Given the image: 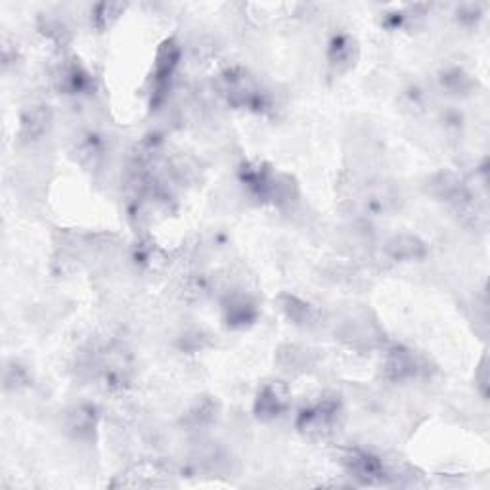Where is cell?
Masks as SVG:
<instances>
[{
	"mask_svg": "<svg viewBox=\"0 0 490 490\" xmlns=\"http://www.w3.org/2000/svg\"><path fill=\"white\" fill-rule=\"evenodd\" d=\"M222 312L224 322L228 328L244 329L251 324H255L259 316V307L255 297L247 294L245 289H228L222 297Z\"/></svg>",
	"mask_w": 490,
	"mask_h": 490,
	"instance_id": "8992f818",
	"label": "cell"
},
{
	"mask_svg": "<svg viewBox=\"0 0 490 490\" xmlns=\"http://www.w3.org/2000/svg\"><path fill=\"white\" fill-rule=\"evenodd\" d=\"M477 379H481L479 387H481V394L486 396V387H488V376H486V359H483L481 366H479V374H477Z\"/></svg>",
	"mask_w": 490,
	"mask_h": 490,
	"instance_id": "603a6c76",
	"label": "cell"
},
{
	"mask_svg": "<svg viewBox=\"0 0 490 490\" xmlns=\"http://www.w3.org/2000/svg\"><path fill=\"white\" fill-rule=\"evenodd\" d=\"M41 31L46 35V37H50V38H54V41L56 43H65V37H68L70 35V31H68V28H65V23L62 21V20H58V18H52V16H48V18H43V25H41Z\"/></svg>",
	"mask_w": 490,
	"mask_h": 490,
	"instance_id": "7402d4cb",
	"label": "cell"
},
{
	"mask_svg": "<svg viewBox=\"0 0 490 490\" xmlns=\"http://www.w3.org/2000/svg\"><path fill=\"white\" fill-rule=\"evenodd\" d=\"M278 304H280L282 312L286 314V318L291 324L301 326V328H309L318 322V311L314 304H311L309 301H304L297 295L282 294L280 297H278Z\"/></svg>",
	"mask_w": 490,
	"mask_h": 490,
	"instance_id": "2e32d148",
	"label": "cell"
},
{
	"mask_svg": "<svg viewBox=\"0 0 490 490\" xmlns=\"http://www.w3.org/2000/svg\"><path fill=\"white\" fill-rule=\"evenodd\" d=\"M54 81H56V88L62 92V95H70V96L88 95L90 88L95 87L90 71L75 58L63 60L58 65Z\"/></svg>",
	"mask_w": 490,
	"mask_h": 490,
	"instance_id": "9c48e42d",
	"label": "cell"
},
{
	"mask_svg": "<svg viewBox=\"0 0 490 490\" xmlns=\"http://www.w3.org/2000/svg\"><path fill=\"white\" fill-rule=\"evenodd\" d=\"M289 406V391L280 381H269L259 389L253 404V412L259 421H274Z\"/></svg>",
	"mask_w": 490,
	"mask_h": 490,
	"instance_id": "ba28073f",
	"label": "cell"
},
{
	"mask_svg": "<svg viewBox=\"0 0 490 490\" xmlns=\"http://www.w3.org/2000/svg\"><path fill=\"white\" fill-rule=\"evenodd\" d=\"M386 253L391 261H396V262L419 261L428 255V245L419 236L403 232L389 237L386 244Z\"/></svg>",
	"mask_w": 490,
	"mask_h": 490,
	"instance_id": "9a60e30c",
	"label": "cell"
},
{
	"mask_svg": "<svg viewBox=\"0 0 490 490\" xmlns=\"http://www.w3.org/2000/svg\"><path fill=\"white\" fill-rule=\"evenodd\" d=\"M52 127V110L45 104H33L20 117V138L23 142L41 140Z\"/></svg>",
	"mask_w": 490,
	"mask_h": 490,
	"instance_id": "8fae6325",
	"label": "cell"
},
{
	"mask_svg": "<svg viewBox=\"0 0 490 490\" xmlns=\"http://www.w3.org/2000/svg\"><path fill=\"white\" fill-rule=\"evenodd\" d=\"M441 87L446 90L450 96H468L475 87L473 79L463 71L461 68H448L441 73Z\"/></svg>",
	"mask_w": 490,
	"mask_h": 490,
	"instance_id": "e0dca14e",
	"label": "cell"
},
{
	"mask_svg": "<svg viewBox=\"0 0 490 490\" xmlns=\"http://www.w3.org/2000/svg\"><path fill=\"white\" fill-rule=\"evenodd\" d=\"M421 372V364L418 362V356L414 351H410L403 345H393L386 353V361H383V376L389 381L403 383L408 379H414Z\"/></svg>",
	"mask_w": 490,
	"mask_h": 490,
	"instance_id": "30bf717a",
	"label": "cell"
},
{
	"mask_svg": "<svg viewBox=\"0 0 490 490\" xmlns=\"http://www.w3.org/2000/svg\"><path fill=\"white\" fill-rule=\"evenodd\" d=\"M240 180L245 190L261 203L289 205L297 200L299 190L295 180L289 175L276 173V170L259 162H247L240 169Z\"/></svg>",
	"mask_w": 490,
	"mask_h": 490,
	"instance_id": "6da1fadb",
	"label": "cell"
},
{
	"mask_svg": "<svg viewBox=\"0 0 490 490\" xmlns=\"http://www.w3.org/2000/svg\"><path fill=\"white\" fill-rule=\"evenodd\" d=\"M341 463L345 466L347 473L354 477L361 485H381L387 481L389 469L383 460L372 453H366L361 448H349L343 453Z\"/></svg>",
	"mask_w": 490,
	"mask_h": 490,
	"instance_id": "277c9868",
	"label": "cell"
},
{
	"mask_svg": "<svg viewBox=\"0 0 490 490\" xmlns=\"http://www.w3.org/2000/svg\"><path fill=\"white\" fill-rule=\"evenodd\" d=\"M123 12H125V4H119V3L96 4L95 14H92V20H95V28L100 31L110 29L112 23L117 21Z\"/></svg>",
	"mask_w": 490,
	"mask_h": 490,
	"instance_id": "ffe728a7",
	"label": "cell"
},
{
	"mask_svg": "<svg viewBox=\"0 0 490 490\" xmlns=\"http://www.w3.org/2000/svg\"><path fill=\"white\" fill-rule=\"evenodd\" d=\"M217 90L232 108H247L257 113L272 108V96L269 90L261 88V85L244 68L224 70L217 77Z\"/></svg>",
	"mask_w": 490,
	"mask_h": 490,
	"instance_id": "7a4b0ae2",
	"label": "cell"
},
{
	"mask_svg": "<svg viewBox=\"0 0 490 490\" xmlns=\"http://www.w3.org/2000/svg\"><path fill=\"white\" fill-rule=\"evenodd\" d=\"M428 192L435 197V200L453 205L454 209L473 200L466 180H463L460 175L453 173V170H443V173L433 175L428 180Z\"/></svg>",
	"mask_w": 490,
	"mask_h": 490,
	"instance_id": "52a82bcc",
	"label": "cell"
},
{
	"mask_svg": "<svg viewBox=\"0 0 490 490\" xmlns=\"http://www.w3.org/2000/svg\"><path fill=\"white\" fill-rule=\"evenodd\" d=\"M180 62V46L175 38H167L162 46L157 48L155 54V68H154V96H152V108L163 102L167 96V90L173 81V75L177 71V65Z\"/></svg>",
	"mask_w": 490,
	"mask_h": 490,
	"instance_id": "5b68a950",
	"label": "cell"
},
{
	"mask_svg": "<svg viewBox=\"0 0 490 490\" xmlns=\"http://www.w3.org/2000/svg\"><path fill=\"white\" fill-rule=\"evenodd\" d=\"M217 414H219L217 403H213L211 399H203L190 408V412L187 414V419L184 421H187L192 429H203V428H209L211 423L217 419Z\"/></svg>",
	"mask_w": 490,
	"mask_h": 490,
	"instance_id": "ac0fdd59",
	"label": "cell"
},
{
	"mask_svg": "<svg viewBox=\"0 0 490 490\" xmlns=\"http://www.w3.org/2000/svg\"><path fill=\"white\" fill-rule=\"evenodd\" d=\"M98 428V412L92 404H77L65 414V429L77 441L95 439Z\"/></svg>",
	"mask_w": 490,
	"mask_h": 490,
	"instance_id": "7c38bea8",
	"label": "cell"
},
{
	"mask_svg": "<svg viewBox=\"0 0 490 490\" xmlns=\"http://www.w3.org/2000/svg\"><path fill=\"white\" fill-rule=\"evenodd\" d=\"M359 58V45L347 33H336L328 45V63L336 73L349 71Z\"/></svg>",
	"mask_w": 490,
	"mask_h": 490,
	"instance_id": "5bb4252c",
	"label": "cell"
},
{
	"mask_svg": "<svg viewBox=\"0 0 490 490\" xmlns=\"http://www.w3.org/2000/svg\"><path fill=\"white\" fill-rule=\"evenodd\" d=\"M278 362L289 372H299V370H307V366H311V353L297 345H286L278 351Z\"/></svg>",
	"mask_w": 490,
	"mask_h": 490,
	"instance_id": "d6986e66",
	"label": "cell"
},
{
	"mask_svg": "<svg viewBox=\"0 0 490 490\" xmlns=\"http://www.w3.org/2000/svg\"><path fill=\"white\" fill-rule=\"evenodd\" d=\"M29 386V374L23 366L12 362L4 370V389L6 391H20Z\"/></svg>",
	"mask_w": 490,
	"mask_h": 490,
	"instance_id": "44dd1931",
	"label": "cell"
},
{
	"mask_svg": "<svg viewBox=\"0 0 490 490\" xmlns=\"http://www.w3.org/2000/svg\"><path fill=\"white\" fill-rule=\"evenodd\" d=\"M341 337L354 349H374L381 345L383 334L376 322H370L366 318H353V320L343 324Z\"/></svg>",
	"mask_w": 490,
	"mask_h": 490,
	"instance_id": "4fadbf2b",
	"label": "cell"
},
{
	"mask_svg": "<svg viewBox=\"0 0 490 490\" xmlns=\"http://www.w3.org/2000/svg\"><path fill=\"white\" fill-rule=\"evenodd\" d=\"M341 414V399L336 393H322L314 403L304 406L297 416V429L309 439H326L332 435Z\"/></svg>",
	"mask_w": 490,
	"mask_h": 490,
	"instance_id": "3957f363",
	"label": "cell"
}]
</instances>
